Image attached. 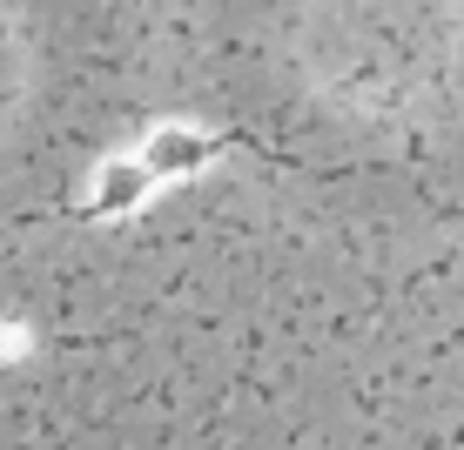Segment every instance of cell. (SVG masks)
Segmentation results:
<instances>
[{
    "instance_id": "cell-2",
    "label": "cell",
    "mask_w": 464,
    "mask_h": 450,
    "mask_svg": "<svg viewBox=\"0 0 464 450\" xmlns=\"http://www.w3.org/2000/svg\"><path fill=\"white\" fill-rule=\"evenodd\" d=\"M149 188H155V175L141 162H108L102 182H94V202L82 208V215H128V208L149 202Z\"/></svg>"
},
{
    "instance_id": "cell-1",
    "label": "cell",
    "mask_w": 464,
    "mask_h": 450,
    "mask_svg": "<svg viewBox=\"0 0 464 450\" xmlns=\"http://www.w3.org/2000/svg\"><path fill=\"white\" fill-rule=\"evenodd\" d=\"M222 148H256V135H243V128H222V135H196V128H155L149 148H141V168H149V175H196L202 162H216Z\"/></svg>"
}]
</instances>
